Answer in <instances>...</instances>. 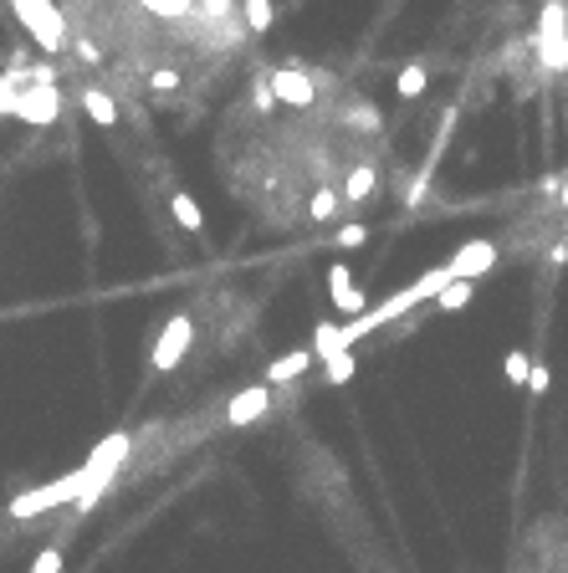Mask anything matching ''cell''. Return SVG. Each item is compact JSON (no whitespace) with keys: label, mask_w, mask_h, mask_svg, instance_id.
<instances>
[{"label":"cell","mask_w":568,"mask_h":573,"mask_svg":"<svg viewBox=\"0 0 568 573\" xmlns=\"http://www.w3.org/2000/svg\"><path fill=\"white\" fill-rule=\"evenodd\" d=\"M323 374H328V384H348V379H354V348H348V354H333L323 364Z\"/></svg>","instance_id":"cell-21"},{"label":"cell","mask_w":568,"mask_h":573,"mask_svg":"<svg viewBox=\"0 0 568 573\" xmlns=\"http://www.w3.org/2000/svg\"><path fill=\"white\" fill-rule=\"evenodd\" d=\"M369 241V226H364V220H348V226L338 231V246L343 251H354V246H364Z\"/></svg>","instance_id":"cell-25"},{"label":"cell","mask_w":568,"mask_h":573,"mask_svg":"<svg viewBox=\"0 0 568 573\" xmlns=\"http://www.w3.org/2000/svg\"><path fill=\"white\" fill-rule=\"evenodd\" d=\"M333 302H338V313H348V318L369 313V307H364V292H359V287H343V292H333Z\"/></svg>","instance_id":"cell-22"},{"label":"cell","mask_w":568,"mask_h":573,"mask_svg":"<svg viewBox=\"0 0 568 573\" xmlns=\"http://www.w3.org/2000/svg\"><path fill=\"white\" fill-rule=\"evenodd\" d=\"M67 502H82V466L77 471H67V476H57V481H47V487H31V492H21V497H11V517H41V512H52V507H67Z\"/></svg>","instance_id":"cell-3"},{"label":"cell","mask_w":568,"mask_h":573,"mask_svg":"<svg viewBox=\"0 0 568 573\" xmlns=\"http://www.w3.org/2000/svg\"><path fill=\"white\" fill-rule=\"evenodd\" d=\"M82 108H87V118L103 123V128H113V123H118V103L103 93V87H82Z\"/></svg>","instance_id":"cell-13"},{"label":"cell","mask_w":568,"mask_h":573,"mask_svg":"<svg viewBox=\"0 0 568 573\" xmlns=\"http://www.w3.org/2000/svg\"><path fill=\"white\" fill-rule=\"evenodd\" d=\"M333 354H348L343 338H338V323H318V328H313V359H318V364H328Z\"/></svg>","instance_id":"cell-14"},{"label":"cell","mask_w":568,"mask_h":573,"mask_svg":"<svg viewBox=\"0 0 568 573\" xmlns=\"http://www.w3.org/2000/svg\"><path fill=\"white\" fill-rule=\"evenodd\" d=\"M190 343H195V323H190V313H174V318L159 328V338H154L149 369H154V374H169V369H180V359L190 354Z\"/></svg>","instance_id":"cell-5"},{"label":"cell","mask_w":568,"mask_h":573,"mask_svg":"<svg viewBox=\"0 0 568 573\" xmlns=\"http://www.w3.org/2000/svg\"><path fill=\"white\" fill-rule=\"evenodd\" d=\"M272 93H277V103H292V108H313L318 87H313V77L302 72V67H282V72H272Z\"/></svg>","instance_id":"cell-9"},{"label":"cell","mask_w":568,"mask_h":573,"mask_svg":"<svg viewBox=\"0 0 568 573\" xmlns=\"http://www.w3.org/2000/svg\"><path fill=\"white\" fill-rule=\"evenodd\" d=\"M144 11L154 16H169V21H180V16H195V0H139Z\"/></svg>","instance_id":"cell-19"},{"label":"cell","mask_w":568,"mask_h":573,"mask_svg":"<svg viewBox=\"0 0 568 573\" xmlns=\"http://www.w3.org/2000/svg\"><path fill=\"white\" fill-rule=\"evenodd\" d=\"M425 87H430V72H425L420 62H410V67H400V77H395V93H400V98H420V93H425Z\"/></svg>","instance_id":"cell-16"},{"label":"cell","mask_w":568,"mask_h":573,"mask_svg":"<svg viewBox=\"0 0 568 573\" xmlns=\"http://www.w3.org/2000/svg\"><path fill=\"white\" fill-rule=\"evenodd\" d=\"M11 11H16V21L26 26V36L47 57L67 52V16L57 11V0H11Z\"/></svg>","instance_id":"cell-2"},{"label":"cell","mask_w":568,"mask_h":573,"mask_svg":"<svg viewBox=\"0 0 568 573\" xmlns=\"http://www.w3.org/2000/svg\"><path fill=\"white\" fill-rule=\"evenodd\" d=\"M169 215L180 220L185 231H205V210H200V205H195L185 190H180V195H169Z\"/></svg>","instance_id":"cell-15"},{"label":"cell","mask_w":568,"mask_h":573,"mask_svg":"<svg viewBox=\"0 0 568 573\" xmlns=\"http://www.w3.org/2000/svg\"><path fill=\"white\" fill-rule=\"evenodd\" d=\"M62 563H67V553L52 543V548H41L36 553V563H31V573H62Z\"/></svg>","instance_id":"cell-23"},{"label":"cell","mask_w":568,"mask_h":573,"mask_svg":"<svg viewBox=\"0 0 568 573\" xmlns=\"http://www.w3.org/2000/svg\"><path fill=\"white\" fill-rule=\"evenodd\" d=\"M328 287H333V292H343V287H354V272H348L343 261H338V267H328Z\"/></svg>","instance_id":"cell-27"},{"label":"cell","mask_w":568,"mask_h":573,"mask_svg":"<svg viewBox=\"0 0 568 573\" xmlns=\"http://www.w3.org/2000/svg\"><path fill=\"white\" fill-rule=\"evenodd\" d=\"M476 297V282H451L441 297H435V302H441V313H461V307Z\"/></svg>","instance_id":"cell-18"},{"label":"cell","mask_w":568,"mask_h":573,"mask_svg":"<svg viewBox=\"0 0 568 573\" xmlns=\"http://www.w3.org/2000/svg\"><path fill=\"white\" fill-rule=\"evenodd\" d=\"M272 21H277V6H272V0H241V26H246L251 36H267Z\"/></svg>","instance_id":"cell-12"},{"label":"cell","mask_w":568,"mask_h":573,"mask_svg":"<svg viewBox=\"0 0 568 573\" xmlns=\"http://www.w3.org/2000/svg\"><path fill=\"white\" fill-rule=\"evenodd\" d=\"M241 6H236V0H200V16L205 21H231Z\"/></svg>","instance_id":"cell-24"},{"label":"cell","mask_w":568,"mask_h":573,"mask_svg":"<svg viewBox=\"0 0 568 573\" xmlns=\"http://www.w3.org/2000/svg\"><path fill=\"white\" fill-rule=\"evenodd\" d=\"M149 82H154V93H174V87H180V72H169V67H159V72H154Z\"/></svg>","instance_id":"cell-26"},{"label":"cell","mask_w":568,"mask_h":573,"mask_svg":"<svg viewBox=\"0 0 568 573\" xmlns=\"http://www.w3.org/2000/svg\"><path fill=\"white\" fill-rule=\"evenodd\" d=\"M277 405V389L261 379V384H251V389H241V394H231V405H226V425H256L261 415H267Z\"/></svg>","instance_id":"cell-8"},{"label":"cell","mask_w":568,"mask_h":573,"mask_svg":"<svg viewBox=\"0 0 568 573\" xmlns=\"http://www.w3.org/2000/svg\"><path fill=\"white\" fill-rule=\"evenodd\" d=\"M338 210H343V195H333V190H318V195L308 200V215H313V220H333Z\"/></svg>","instance_id":"cell-20"},{"label":"cell","mask_w":568,"mask_h":573,"mask_svg":"<svg viewBox=\"0 0 568 573\" xmlns=\"http://www.w3.org/2000/svg\"><path fill=\"white\" fill-rule=\"evenodd\" d=\"M538 57L548 72H568V11L563 0H543L538 16Z\"/></svg>","instance_id":"cell-4"},{"label":"cell","mask_w":568,"mask_h":573,"mask_svg":"<svg viewBox=\"0 0 568 573\" xmlns=\"http://www.w3.org/2000/svg\"><path fill=\"white\" fill-rule=\"evenodd\" d=\"M313 364H318V359H313V348H292V354H282V359L267 364V384H272V389H277V384H297Z\"/></svg>","instance_id":"cell-10"},{"label":"cell","mask_w":568,"mask_h":573,"mask_svg":"<svg viewBox=\"0 0 568 573\" xmlns=\"http://www.w3.org/2000/svg\"><path fill=\"white\" fill-rule=\"evenodd\" d=\"M11 113H16L21 123L52 128V123H57V113H62V87H57V82H31L26 93H16Z\"/></svg>","instance_id":"cell-6"},{"label":"cell","mask_w":568,"mask_h":573,"mask_svg":"<svg viewBox=\"0 0 568 573\" xmlns=\"http://www.w3.org/2000/svg\"><path fill=\"white\" fill-rule=\"evenodd\" d=\"M548 384H553V374H548L543 364H533V374H528V389H533V394H548Z\"/></svg>","instance_id":"cell-28"},{"label":"cell","mask_w":568,"mask_h":573,"mask_svg":"<svg viewBox=\"0 0 568 573\" xmlns=\"http://www.w3.org/2000/svg\"><path fill=\"white\" fill-rule=\"evenodd\" d=\"M374 190H379L374 164H354V169H348V185H343V205H364Z\"/></svg>","instance_id":"cell-11"},{"label":"cell","mask_w":568,"mask_h":573,"mask_svg":"<svg viewBox=\"0 0 568 573\" xmlns=\"http://www.w3.org/2000/svg\"><path fill=\"white\" fill-rule=\"evenodd\" d=\"M502 369H507V384H517V389H528V374H533V359L522 354V348H507V359H502Z\"/></svg>","instance_id":"cell-17"},{"label":"cell","mask_w":568,"mask_h":573,"mask_svg":"<svg viewBox=\"0 0 568 573\" xmlns=\"http://www.w3.org/2000/svg\"><path fill=\"white\" fill-rule=\"evenodd\" d=\"M446 267H451L456 282H482V277L497 267V241H482V236H476V241H461V246L451 251Z\"/></svg>","instance_id":"cell-7"},{"label":"cell","mask_w":568,"mask_h":573,"mask_svg":"<svg viewBox=\"0 0 568 573\" xmlns=\"http://www.w3.org/2000/svg\"><path fill=\"white\" fill-rule=\"evenodd\" d=\"M128 451H134V435H128V430H113V435L98 440L93 456L82 461V502H77V507H93V502L113 487V476H118V466L128 461Z\"/></svg>","instance_id":"cell-1"},{"label":"cell","mask_w":568,"mask_h":573,"mask_svg":"<svg viewBox=\"0 0 568 573\" xmlns=\"http://www.w3.org/2000/svg\"><path fill=\"white\" fill-rule=\"evenodd\" d=\"M558 200H563V205H568V185H563V195H558Z\"/></svg>","instance_id":"cell-29"}]
</instances>
